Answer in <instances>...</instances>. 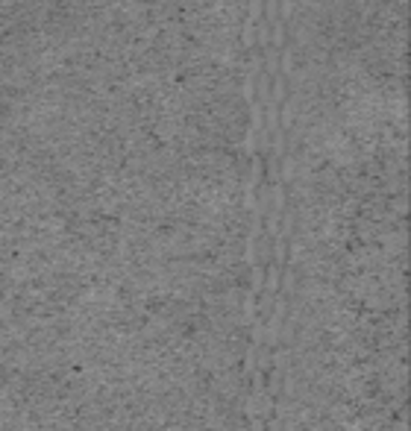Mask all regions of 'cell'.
<instances>
[{"label":"cell","mask_w":411,"mask_h":431,"mask_svg":"<svg viewBox=\"0 0 411 431\" xmlns=\"http://www.w3.org/2000/svg\"><path fill=\"white\" fill-rule=\"evenodd\" d=\"M255 24H258V27H255V47L265 50V47L270 44V24L265 21V18H258Z\"/></svg>","instance_id":"obj_1"},{"label":"cell","mask_w":411,"mask_h":431,"mask_svg":"<svg viewBox=\"0 0 411 431\" xmlns=\"http://www.w3.org/2000/svg\"><path fill=\"white\" fill-rule=\"evenodd\" d=\"M261 12H265V0H250V9H247V18H244V21L255 24V21L261 18Z\"/></svg>","instance_id":"obj_2"},{"label":"cell","mask_w":411,"mask_h":431,"mask_svg":"<svg viewBox=\"0 0 411 431\" xmlns=\"http://www.w3.org/2000/svg\"><path fill=\"white\" fill-rule=\"evenodd\" d=\"M244 47L247 50L255 47V24H250V21H244Z\"/></svg>","instance_id":"obj_3"}]
</instances>
